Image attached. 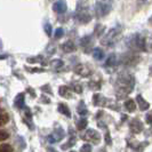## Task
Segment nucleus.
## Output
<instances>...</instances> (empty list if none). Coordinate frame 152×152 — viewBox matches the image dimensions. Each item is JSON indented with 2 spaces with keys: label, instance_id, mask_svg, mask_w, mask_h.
Segmentation results:
<instances>
[{
  "label": "nucleus",
  "instance_id": "obj_12",
  "mask_svg": "<svg viewBox=\"0 0 152 152\" xmlns=\"http://www.w3.org/2000/svg\"><path fill=\"white\" fill-rule=\"evenodd\" d=\"M9 120V115L8 113L4 110V109H0V127L1 126H4V125H6Z\"/></svg>",
  "mask_w": 152,
  "mask_h": 152
},
{
  "label": "nucleus",
  "instance_id": "obj_5",
  "mask_svg": "<svg viewBox=\"0 0 152 152\" xmlns=\"http://www.w3.org/2000/svg\"><path fill=\"white\" fill-rule=\"evenodd\" d=\"M81 138H84L86 141H91L94 143H99L101 136H99V133H97L96 130L89 129L87 130L84 135H81Z\"/></svg>",
  "mask_w": 152,
  "mask_h": 152
},
{
  "label": "nucleus",
  "instance_id": "obj_3",
  "mask_svg": "<svg viewBox=\"0 0 152 152\" xmlns=\"http://www.w3.org/2000/svg\"><path fill=\"white\" fill-rule=\"evenodd\" d=\"M111 8H112V0H99L96 6H95L96 15L99 17H103V16L107 15L110 13Z\"/></svg>",
  "mask_w": 152,
  "mask_h": 152
},
{
  "label": "nucleus",
  "instance_id": "obj_7",
  "mask_svg": "<svg viewBox=\"0 0 152 152\" xmlns=\"http://www.w3.org/2000/svg\"><path fill=\"white\" fill-rule=\"evenodd\" d=\"M53 9H54V12H56L57 14H63V13L66 12L68 5H66V2H65L64 0H58V1L54 2Z\"/></svg>",
  "mask_w": 152,
  "mask_h": 152
},
{
  "label": "nucleus",
  "instance_id": "obj_17",
  "mask_svg": "<svg viewBox=\"0 0 152 152\" xmlns=\"http://www.w3.org/2000/svg\"><path fill=\"white\" fill-rule=\"evenodd\" d=\"M93 57L95 58V60H103V57H104V52L101 49V48H95L94 50H93Z\"/></svg>",
  "mask_w": 152,
  "mask_h": 152
},
{
  "label": "nucleus",
  "instance_id": "obj_27",
  "mask_svg": "<svg viewBox=\"0 0 152 152\" xmlns=\"http://www.w3.org/2000/svg\"><path fill=\"white\" fill-rule=\"evenodd\" d=\"M45 32L47 36H52V25L50 24H46L45 25Z\"/></svg>",
  "mask_w": 152,
  "mask_h": 152
},
{
  "label": "nucleus",
  "instance_id": "obj_1",
  "mask_svg": "<svg viewBox=\"0 0 152 152\" xmlns=\"http://www.w3.org/2000/svg\"><path fill=\"white\" fill-rule=\"evenodd\" d=\"M134 85H135V79L132 75L126 73V72L120 73L117 79V83H115V89H117L119 97L121 99L124 96L128 95L130 91H133Z\"/></svg>",
  "mask_w": 152,
  "mask_h": 152
},
{
  "label": "nucleus",
  "instance_id": "obj_10",
  "mask_svg": "<svg viewBox=\"0 0 152 152\" xmlns=\"http://www.w3.org/2000/svg\"><path fill=\"white\" fill-rule=\"evenodd\" d=\"M136 102H137V104L140 105V109L142 110V111H144V110H148L149 107H150V104L145 101L141 95H137V97H136Z\"/></svg>",
  "mask_w": 152,
  "mask_h": 152
},
{
  "label": "nucleus",
  "instance_id": "obj_8",
  "mask_svg": "<svg viewBox=\"0 0 152 152\" xmlns=\"http://www.w3.org/2000/svg\"><path fill=\"white\" fill-rule=\"evenodd\" d=\"M138 62V56L134 54H127L122 57V63L126 65H134Z\"/></svg>",
  "mask_w": 152,
  "mask_h": 152
},
{
  "label": "nucleus",
  "instance_id": "obj_15",
  "mask_svg": "<svg viewBox=\"0 0 152 152\" xmlns=\"http://www.w3.org/2000/svg\"><path fill=\"white\" fill-rule=\"evenodd\" d=\"M125 107H126V110H127L128 112H134L135 109H136V103H135V101H133V99H127V101L125 102Z\"/></svg>",
  "mask_w": 152,
  "mask_h": 152
},
{
  "label": "nucleus",
  "instance_id": "obj_23",
  "mask_svg": "<svg viewBox=\"0 0 152 152\" xmlns=\"http://www.w3.org/2000/svg\"><path fill=\"white\" fill-rule=\"evenodd\" d=\"M64 36V30L62 29V28H58V29H56L55 30V33H54V37L56 39H58V38H62Z\"/></svg>",
  "mask_w": 152,
  "mask_h": 152
},
{
  "label": "nucleus",
  "instance_id": "obj_14",
  "mask_svg": "<svg viewBox=\"0 0 152 152\" xmlns=\"http://www.w3.org/2000/svg\"><path fill=\"white\" fill-rule=\"evenodd\" d=\"M60 95L62 97H65V99H70L71 97V91L68 86H62L60 87Z\"/></svg>",
  "mask_w": 152,
  "mask_h": 152
},
{
  "label": "nucleus",
  "instance_id": "obj_28",
  "mask_svg": "<svg viewBox=\"0 0 152 152\" xmlns=\"http://www.w3.org/2000/svg\"><path fill=\"white\" fill-rule=\"evenodd\" d=\"M105 142H107V144H111V142H112V140H111V135H110V133L107 132V134H105Z\"/></svg>",
  "mask_w": 152,
  "mask_h": 152
},
{
  "label": "nucleus",
  "instance_id": "obj_4",
  "mask_svg": "<svg viewBox=\"0 0 152 152\" xmlns=\"http://www.w3.org/2000/svg\"><path fill=\"white\" fill-rule=\"evenodd\" d=\"M129 46L132 48H136V49H141L144 50L145 49V38L140 36V34H135L133 36L132 39H129Z\"/></svg>",
  "mask_w": 152,
  "mask_h": 152
},
{
  "label": "nucleus",
  "instance_id": "obj_31",
  "mask_svg": "<svg viewBox=\"0 0 152 152\" xmlns=\"http://www.w3.org/2000/svg\"><path fill=\"white\" fill-rule=\"evenodd\" d=\"M99 29H104V26H103V25H99ZM96 30H99V29H97V26H96ZM101 32H102V30L96 31V32H95V33H96V34H97V36H99V34H101Z\"/></svg>",
  "mask_w": 152,
  "mask_h": 152
},
{
  "label": "nucleus",
  "instance_id": "obj_25",
  "mask_svg": "<svg viewBox=\"0 0 152 152\" xmlns=\"http://www.w3.org/2000/svg\"><path fill=\"white\" fill-rule=\"evenodd\" d=\"M8 137H9V134L6 130L0 129V141H6Z\"/></svg>",
  "mask_w": 152,
  "mask_h": 152
},
{
  "label": "nucleus",
  "instance_id": "obj_21",
  "mask_svg": "<svg viewBox=\"0 0 152 152\" xmlns=\"http://www.w3.org/2000/svg\"><path fill=\"white\" fill-rule=\"evenodd\" d=\"M77 127H78V129L79 130H83L85 129L86 127H87V119H80L79 121H78V124H77Z\"/></svg>",
  "mask_w": 152,
  "mask_h": 152
},
{
  "label": "nucleus",
  "instance_id": "obj_18",
  "mask_svg": "<svg viewBox=\"0 0 152 152\" xmlns=\"http://www.w3.org/2000/svg\"><path fill=\"white\" fill-rule=\"evenodd\" d=\"M63 137H64V130L62 129V128H57V129L54 132L53 138L55 141H61Z\"/></svg>",
  "mask_w": 152,
  "mask_h": 152
},
{
  "label": "nucleus",
  "instance_id": "obj_29",
  "mask_svg": "<svg viewBox=\"0 0 152 152\" xmlns=\"http://www.w3.org/2000/svg\"><path fill=\"white\" fill-rule=\"evenodd\" d=\"M75 91H76V93H81V91H83L81 86H80V85H76V86H75Z\"/></svg>",
  "mask_w": 152,
  "mask_h": 152
},
{
  "label": "nucleus",
  "instance_id": "obj_11",
  "mask_svg": "<svg viewBox=\"0 0 152 152\" xmlns=\"http://www.w3.org/2000/svg\"><path fill=\"white\" fill-rule=\"evenodd\" d=\"M62 49H63V52H65V53H72V52H75L76 50V46L75 44L72 42V41H66V42H64L63 45H62Z\"/></svg>",
  "mask_w": 152,
  "mask_h": 152
},
{
  "label": "nucleus",
  "instance_id": "obj_33",
  "mask_svg": "<svg viewBox=\"0 0 152 152\" xmlns=\"http://www.w3.org/2000/svg\"><path fill=\"white\" fill-rule=\"evenodd\" d=\"M70 152H76V151H70Z\"/></svg>",
  "mask_w": 152,
  "mask_h": 152
},
{
  "label": "nucleus",
  "instance_id": "obj_16",
  "mask_svg": "<svg viewBox=\"0 0 152 152\" xmlns=\"http://www.w3.org/2000/svg\"><path fill=\"white\" fill-rule=\"evenodd\" d=\"M58 111H60L62 114L66 115V117H71L70 109H69L68 105H66V104H64V103H60V104H58Z\"/></svg>",
  "mask_w": 152,
  "mask_h": 152
},
{
  "label": "nucleus",
  "instance_id": "obj_30",
  "mask_svg": "<svg viewBox=\"0 0 152 152\" xmlns=\"http://www.w3.org/2000/svg\"><path fill=\"white\" fill-rule=\"evenodd\" d=\"M146 124H151V113L146 114Z\"/></svg>",
  "mask_w": 152,
  "mask_h": 152
},
{
  "label": "nucleus",
  "instance_id": "obj_9",
  "mask_svg": "<svg viewBox=\"0 0 152 152\" xmlns=\"http://www.w3.org/2000/svg\"><path fill=\"white\" fill-rule=\"evenodd\" d=\"M129 127H130V130H132L133 133H141L142 129H143V125H142V122L140 121V120H137V119L132 120Z\"/></svg>",
  "mask_w": 152,
  "mask_h": 152
},
{
  "label": "nucleus",
  "instance_id": "obj_32",
  "mask_svg": "<svg viewBox=\"0 0 152 152\" xmlns=\"http://www.w3.org/2000/svg\"><path fill=\"white\" fill-rule=\"evenodd\" d=\"M47 152H57V151H56L55 149H53V148H48V149H47Z\"/></svg>",
  "mask_w": 152,
  "mask_h": 152
},
{
  "label": "nucleus",
  "instance_id": "obj_20",
  "mask_svg": "<svg viewBox=\"0 0 152 152\" xmlns=\"http://www.w3.org/2000/svg\"><path fill=\"white\" fill-rule=\"evenodd\" d=\"M50 65H52L54 69H60L64 65V63H63V61H61V60H53V61L50 62Z\"/></svg>",
  "mask_w": 152,
  "mask_h": 152
},
{
  "label": "nucleus",
  "instance_id": "obj_2",
  "mask_svg": "<svg viewBox=\"0 0 152 152\" xmlns=\"http://www.w3.org/2000/svg\"><path fill=\"white\" fill-rule=\"evenodd\" d=\"M121 33L120 28H112L107 31V33L101 39V44L103 46H112L117 41V38Z\"/></svg>",
  "mask_w": 152,
  "mask_h": 152
},
{
  "label": "nucleus",
  "instance_id": "obj_6",
  "mask_svg": "<svg viewBox=\"0 0 152 152\" xmlns=\"http://www.w3.org/2000/svg\"><path fill=\"white\" fill-rule=\"evenodd\" d=\"M91 20V15L87 10H80L77 13V21L81 24H86Z\"/></svg>",
  "mask_w": 152,
  "mask_h": 152
},
{
  "label": "nucleus",
  "instance_id": "obj_24",
  "mask_svg": "<svg viewBox=\"0 0 152 152\" xmlns=\"http://www.w3.org/2000/svg\"><path fill=\"white\" fill-rule=\"evenodd\" d=\"M78 112H79V114H81V115H85V114L87 113V109L85 107L84 102H81V103L79 104V107H78Z\"/></svg>",
  "mask_w": 152,
  "mask_h": 152
},
{
  "label": "nucleus",
  "instance_id": "obj_13",
  "mask_svg": "<svg viewBox=\"0 0 152 152\" xmlns=\"http://www.w3.org/2000/svg\"><path fill=\"white\" fill-rule=\"evenodd\" d=\"M14 103H15V107L17 109H22L24 107V94H18L17 96L15 97V101H14Z\"/></svg>",
  "mask_w": 152,
  "mask_h": 152
},
{
  "label": "nucleus",
  "instance_id": "obj_19",
  "mask_svg": "<svg viewBox=\"0 0 152 152\" xmlns=\"http://www.w3.org/2000/svg\"><path fill=\"white\" fill-rule=\"evenodd\" d=\"M117 63V57L114 54H110L107 57V62H105V66H113L114 64Z\"/></svg>",
  "mask_w": 152,
  "mask_h": 152
},
{
  "label": "nucleus",
  "instance_id": "obj_26",
  "mask_svg": "<svg viewBox=\"0 0 152 152\" xmlns=\"http://www.w3.org/2000/svg\"><path fill=\"white\" fill-rule=\"evenodd\" d=\"M80 152H91V144H84L80 148Z\"/></svg>",
  "mask_w": 152,
  "mask_h": 152
},
{
  "label": "nucleus",
  "instance_id": "obj_22",
  "mask_svg": "<svg viewBox=\"0 0 152 152\" xmlns=\"http://www.w3.org/2000/svg\"><path fill=\"white\" fill-rule=\"evenodd\" d=\"M0 152H13V148L9 144H0Z\"/></svg>",
  "mask_w": 152,
  "mask_h": 152
}]
</instances>
